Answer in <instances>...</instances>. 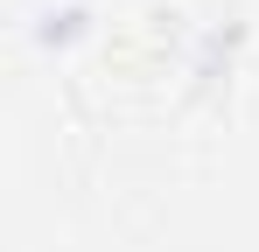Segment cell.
<instances>
[{"label":"cell","instance_id":"6da1fadb","mask_svg":"<svg viewBox=\"0 0 259 252\" xmlns=\"http://www.w3.org/2000/svg\"><path fill=\"white\" fill-rule=\"evenodd\" d=\"M77 28H84V14H77V7H63V14L49 21V35H56V42H70V35H77Z\"/></svg>","mask_w":259,"mask_h":252}]
</instances>
